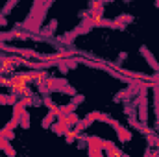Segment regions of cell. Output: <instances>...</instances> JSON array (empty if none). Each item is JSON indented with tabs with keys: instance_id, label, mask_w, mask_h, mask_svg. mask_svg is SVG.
<instances>
[{
	"instance_id": "cell-1",
	"label": "cell",
	"mask_w": 159,
	"mask_h": 157,
	"mask_svg": "<svg viewBox=\"0 0 159 157\" xmlns=\"http://www.w3.org/2000/svg\"><path fill=\"white\" fill-rule=\"evenodd\" d=\"M113 126H115V129H117V133H119V139H120V141H129V139H131V133H129L128 129H124L120 124H117V122H115Z\"/></svg>"
},
{
	"instance_id": "cell-2",
	"label": "cell",
	"mask_w": 159,
	"mask_h": 157,
	"mask_svg": "<svg viewBox=\"0 0 159 157\" xmlns=\"http://www.w3.org/2000/svg\"><path fill=\"white\" fill-rule=\"evenodd\" d=\"M0 148H2V150H4V152H6V154H7L9 157H15V150L11 148L9 141H4L2 137H0Z\"/></svg>"
},
{
	"instance_id": "cell-3",
	"label": "cell",
	"mask_w": 159,
	"mask_h": 157,
	"mask_svg": "<svg viewBox=\"0 0 159 157\" xmlns=\"http://www.w3.org/2000/svg\"><path fill=\"white\" fill-rule=\"evenodd\" d=\"M56 117V113H48L46 117H44V120H43V128H48V124L52 122V118Z\"/></svg>"
},
{
	"instance_id": "cell-4",
	"label": "cell",
	"mask_w": 159,
	"mask_h": 157,
	"mask_svg": "<svg viewBox=\"0 0 159 157\" xmlns=\"http://www.w3.org/2000/svg\"><path fill=\"white\" fill-rule=\"evenodd\" d=\"M20 126L22 128H28L30 122H28V113H22V118H20Z\"/></svg>"
}]
</instances>
